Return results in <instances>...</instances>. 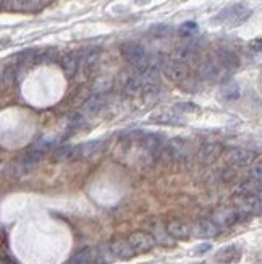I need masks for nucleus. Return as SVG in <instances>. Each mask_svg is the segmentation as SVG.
Segmentation results:
<instances>
[{"mask_svg":"<svg viewBox=\"0 0 262 264\" xmlns=\"http://www.w3.org/2000/svg\"><path fill=\"white\" fill-rule=\"evenodd\" d=\"M192 151L194 147L184 138L164 139V144L157 152V159L165 162H183L192 156Z\"/></svg>","mask_w":262,"mask_h":264,"instance_id":"f257e3e1","label":"nucleus"},{"mask_svg":"<svg viewBox=\"0 0 262 264\" xmlns=\"http://www.w3.org/2000/svg\"><path fill=\"white\" fill-rule=\"evenodd\" d=\"M120 52H121L123 59H125L129 65H133L136 68V72H143L149 64L148 52H146V49L138 42H133V41L123 42L120 45Z\"/></svg>","mask_w":262,"mask_h":264,"instance_id":"f03ea898","label":"nucleus"},{"mask_svg":"<svg viewBox=\"0 0 262 264\" xmlns=\"http://www.w3.org/2000/svg\"><path fill=\"white\" fill-rule=\"evenodd\" d=\"M198 72H199V76L207 81H227L230 75L227 70L219 64L215 57L204 60L203 64L199 65Z\"/></svg>","mask_w":262,"mask_h":264,"instance_id":"7ed1b4c3","label":"nucleus"},{"mask_svg":"<svg viewBox=\"0 0 262 264\" xmlns=\"http://www.w3.org/2000/svg\"><path fill=\"white\" fill-rule=\"evenodd\" d=\"M256 159H257V152H254L251 149H240V147H235V149L225 151V162L232 167H248V166L254 164Z\"/></svg>","mask_w":262,"mask_h":264,"instance_id":"20e7f679","label":"nucleus"},{"mask_svg":"<svg viewBox=\"0 0 262 264\" xmlns=\"http://www.w3.org/2000/svg\"><path fill=\"white\" fill-rule=\"evenodd\" d=\"M251 17V10L241 5H233L219 13L217 21H225L228 26H238Z\"/></svg>","mask_w":262,"mask_h":264,"instance_id":"39448f33","label":"nucleus"},{"mask_svg":"<svg viewBox=\"0 0 262 264\" xmlns=\"http://www.w3.org/2000/svg\"><path fill=\"white\" fill-rule=\"evenodd\" d=\"M126 240H128L129 246L133 248L136 254L151 251L157 243L154 235L148 234V232H133V234H131Z\"/></svg>","mask_w":262,"mask_h":264,"instance_id":"423d86ee","label":"nucleus"},{"mask_svg":"<svg viewBox=\"0 0 262 264\" xmlns=\"http://www.w3.org/2000/svg\"><path fill=\"white\" fill-rule=\"evenodd\" d=\"M44 157V151L41 149H34V151H29L26 156H23L17 164L13 167V174L17 177H21L28 172H31L37 164H39V161Z\"/></svg>","mask_w":262,"mask_h":264,"instance_id":"0eeeda50","label":"nucleus"},{"mask_svg":"<svg viewBox=\"0 0 262 264\" xmlns=\"http://www.w3.org/2000/svg\"><path fill=\"white\" fill-rule=\"evenodd\" d=\"M162 70H164V73H165V76L168 80L173 81V83H178V84L186 80L188 75H189L188 65L180 64V62H175L172 59L162 64Z\"/></svg>","mask_w":262,"mask_h":264,"instance_id":"6e6552de","label":"nucleus"},{"mask_svg":"<svg viewBox=\"0 0 262 264\" xmlns=\"http://www.w3.org/2000/svg\"><path fill=\"white\" fill-rule=\"evenodd\" d=\"M52 0H5L4 7L13 12H39Z\"/></svg>","mask_w":262,"mask_h":264,"instance_id":"1a4fd4ad","label":"nucleus"},{"mask_svg":"<svg viewBox=\"0 0 262 264\" xmlns=\"http://www.w3.org/2000/svg\"><path fill=\"white\" fill-rule=\"evenodd\" d=\"M260 206H262L260 196H241V195H238L235 198V209L243 217L259 214Z\"/></svg>","mask_w":262,"mask_h":264,"instance_id":"9d476101","label":"nucleus"},{"mask_svg":"<svg viewBox=\"0 0 262 264\" xmlns=\"http://www.w3.org/2000/svg\"><path fill=\"white\" fill-rule=\"evenodd\" d=\"M241 219H243V216L238 213L235 207H222L212 217V221L215 222V225H217L220 230L232 227V225L240 222Z\"/></svg>","mask_w":262,"mask_h":264,"instance_id":"9b49d317","label":"nucleus"},{"mask_svg":"<svg viewBox=\"0 0 262 264\" xmlns=\"http://www.w3.org/2000/svg\"><path fill=\"white\" fill-rule=\"evenodd\" d=\"M104 107H105V97L102 92H99V94H92L89 99L84 100V104L80 107L78 114L83 119L94 117V115H97Z\"/></svg>","mask_w":262,"mask_h":264,"instance_id":"f8f14e48","label":"nucleus"},{"mask_svg":"<svg viewBox=\"0 0 262 264\" xmlns=\"http://www.w3.org/2000/svg\"><path fill=\"white\" fill-rule=\"evenodd\" d=\"M223 152V147L220 143H206L201 149H199V154H198V159L201 164H206V166H209L212 164V162H215L219 157H220V154Z\"/></svg>","mask_w":262,"mask_h":264,"instance_id":"ddd939ff","label":"nucleus"},{"mask_svg":"<svg viewBox=\"0 0 262 264\" xmlns=\"http://www.w3.org/2000/svg\"><path fill=\"white\" fill-rule=\"evenodd\" d=\"M191 234L203 237V238H212V237H217L220 234V229L215 225V222L212 219H201L192 225Z\"/></svg>","mask_w":262,"mask_h":264,"instance_id":"4468645a","label":"nucleus"},{"mask_svg":"<svg viewBox=\"0 0 262 264\" xmlns=\"http://www.w3.org/2000/svg\"><path fill=\"white\" fill-rule=\"evenodd\" d=\"M241 248L238 245H228V246H223L222 250H219L215 253V261L220 262V264H232L241 259Z\"/></svg>","mask_w":262,"mask_h":264,"instance_id":"2eb2a0df","label":"nucleus"},{"mask_svg":"<svg viewBox=\"0 0 262 264\" xmlns=\"http://www.w3.org/2000/svg\"><path fill=\"white\" fill-rule=\"evenodd\" d=\"M196 57H198V47L194 44L180 45V47H176L172 52V60L180 62V64H184V65H186L188 62L196 60Z\"/></svg>","mask_w":262,"mask_h":264,"instance_id":"dca6fc26","label":"nucleus"},{"mask_svg":"<svg viewBox=\"0 0 262 264\" xmlns=\"http://www.w3.org/2000/svg\"><path fill=\"white\" fill-rule=\"evenodd\" d=\"M215 59H217L219 64L227 70L228 73L235 72V70L240 67V59H238V56L235 52L228 50V49H219L217 50V56H215Z\"/></svg>","mask_w":262,"mask_h":264,"instance_id":"f3484780","label":"nucleus"},{"mask_svg":"<svg viewBox=\"0 0 262 264\" xmlns=\"http://www.w3.org/2000/svg\"><path fill=\"white\" fill-rule=\"evenodd\" d=\"M167 235L173 240H188L191 237V229L188 224L181 221H170L167 224Z\"/></svg>","mask_w":262,"mask_h":264,"instance_id":"a211bd4d","label":"nucleus"},{"mask_svg":"<svg viewBox=\"0 0 262 264\" xmlns=\"http://www.w3.org/2000/svg\"><path fill=\"white\" fill-rule=\"evenodd\" d=\"M102 146H104L102 139H94V141H88L80 146H73V159L89 157L92 154L99 152V149H102Z\"/></svg>","mask_w":262,"mask_h":264,"instance_id":"6ab92c4d","label":"nucleus"},{"mask_svg":"<svg viewBox=\"0 0 262 264\" xmlns=\"http://www.w3.org/2000/svg\"><path fill=\"white\" fill-rule=\"evenodd\" d=\"M80 60H81V54L80 52H72V54H67L65 57L60 59V65L63 68V73L67 78H72V76L76 75L78 72V67H80Z\"/></svg>","mask_w":262,"mask_h":264,"instance_id":"aec40b11","label":"nucleus"},{"mask_svg":"<svg viewBox=\"0 0 262 264\" xmlns=\"http://www.w3.org/2000/svg\"><path fill=\"white\" fill-rule=\"evenodd\" d=\"M123 91H125L128 96H138L140 92L144 91V81L140 72H135L128 76L125 83H123Z\"/></svg>","mask_w":262,"mask_h":264,"instance_id":"412c9836","label":"nucleus"},{"mask_svg":"<svg viewBox=\"0 0 262 264\" xmlns=\"http://www.w3.org/2000/svg\"><path fill=\"white\" fill-rule=\"evenodd\" d=\"M110 248L115 259H131L133 256H136L135 250L129 246L128 240H115V242L110 243Z\"/></svg>","mask_w":262,"mask_h":264,"instance_id":"4be33fe9","label":"nucleus"},{"mask_svg":"<svg viewBox=\"0 0 262 264\" xmlns=\"http://www.w3.org/2000/svg\"><path fill=\"white\" fill-rule=\"evenodd\" d=\"M260 180H256V178H248L236 186V193L241 196H260Z\"/></svg>","mask_w":262,"mask_h":264,"instance_id":"5701e85b","label":"nucleus"},{"mask_svg":"<svg viewBox=\"0 0 262 264\" xmlns=\"http://www.w3.org/2000/svg\"><path fill=\"white\" fill-rule=\"evenodd\" d=\"M99 59H101V49H89L86 50V54L81 57L80 64H83V70L84 72H91L92 68L97 65Z\"/></svg>","mask_w":262,"mask_h":264,"instance_id":"b1692460","label":"nucleus"},{"mask_svg":"<svg viewBox=\"0 0 262 264\" xmlns=\"http://www.w3.org/2000/svg\"><path fill=\"white\" fill-rule=\"evenodd\" d=\"M60 60V54L57 52V49H44L34 54V59H33V64H52V62H57Z\"/></svg>","mask_w":262,"mask_h":264,"instance_id":"393cba45","label":"nucleus"},{"mask_svg":"<svg viewBox=\"0 0 262 264\" xmlns=\"http://www.w3.org/2000/svg\"><path fill=\"white\" fill-rule=\"evenodd\" d=\"M240 86H238V83L235 81H223L222 88H220V94L223 96V99L227 100H235L240 97Z\"/></svg>","mask_w":262,"mask_h":264,"instance_id":"a878e982","label":"nucleus"},{"mask_svg":"<svg viewBox=\"0 0 262 264\" xmlns=\"http://www.w3.org/2000/svg\"><path fill=\"white\" fill-rule=\"evenodd\" d=\"M94 261H96L94 248H83L81 251H78V253L73 256L68 264H91V262H94Z\"/></svg>","mask_w":262,"mask_h":264,"instance_id":"bb28decb","label":"nucleus"},{"mask_svg":"<svg viewBox=\"0 0 262 264\" xmlns=\"http://www.w3.org/2000/svg\"><path fill=\"white\" fill-rule=\"evenodd\" d=\"M94 256H96V261H99V262H112V261H115V256L112 253L110 243H104L101 246H96L94 248Z\"/></svg>","mask_w":262,"mask_h":264,"instance_id":"cd10ccee","label":"nucleus"},{"mask_svg":"<svg viewBox=\"0 0 262 264\" xmlns=\"http://www.w3.org/2000/svg\"><path fill=\"white\" fill-rule=\"evenodd\" d=\"M154 120L160 122V123H168V125H178V123H181V119L178 117V114H175V112H165Z\"/></svg>","mask_w":262,"mask_h":264,"instance_id":"c85d7f7f","label":"nucleus"},{"mask_svg":"<svg viewBox=\"0 0 262 264\" xmlns=\"http://www.w3.org/2000/svg\"><path fill=\"white\" fill-rule=\"evenodd\" d=\"M178 33L181 36H194L198 33V25L194 21H186L178 28Z\"/></svg>","mask_w":262,"mask_h":264,"instance_id":"c756f323","label":"nucleus"},{"mask_svg":"<svg viewBox=\"0 0 262 264\" xmlns=\"http://www.w3.org/2000/svg\"><path fill=\"white\" fill-rule=\"evenodd\" d=\"M173 111H175V114H189V112H198L199 107L191 102H180L173 107Z\"/></svg>","mask_w":262,"mask_h":264,"instance_id":"7c9ffc66","label":"nucleus"},{"mask_svg":"<svg viewBox=\"0 0 262 264\" xmlns=\"http://www.w3.org/2000/svg\"><path fill=\"white\" fill-rule=\"evenodd\" d=\"M251 49H256V50L259 52V50H260V39L252 41V42H251Z\"/></svg>","mask_w":262,"mask_h":264,"instance_id":"2f4dec72","label":"nucleus"},{"mask_svg":"<svg viewBox=\"0 0 262 264\" xmlns=\"http://www.w3.org/2000/svg\"><path fill=\"white\" fill-rule=\"evenodd\" d=\"M207 250H211V245H209V243H207V245H201V246H199V248H198V253H206Z\"/></svg>","mask_w":262,"mask_h":264,"instance_id":"473e14b6","label":"nucleus"},{"mask_svg":"<svg viewBox=\"0 0 262 264\" xmlns=\"http://www.w3.org/2000/svg\"><path fill=\"white\" fill-rule=\"evenodd\" d=\"M2 84H4V76L0 75V86H2Z\"/></svg>","mask_w":262,"mask_h":264,"instance_id":"72a5a7b5","label":"nucleus"}]
</instances>
